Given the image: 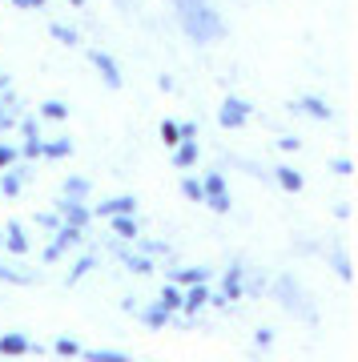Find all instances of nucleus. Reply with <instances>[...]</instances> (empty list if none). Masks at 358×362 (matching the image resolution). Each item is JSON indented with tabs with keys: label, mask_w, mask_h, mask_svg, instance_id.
Instances as JSON below:
<instances>
[{
	"label": "nucleus",
	"mask_w": 358,
	"mask_h": 362,
	"mask_svg": "<svg viewBox=\"0 0 358 362\" xmlns=\"http://www.w3.org/2000/svg\"><path fill=\"white\" fill-rule=\"evenodd\" d=\"M178 13H181V25H185V33H190L197 45L221 37V21H218V13H214L205 0H178Z\"/></svg>",
	"instance_id": "1"
},
{
	"label": "nucleus",
	"mask_w": 358,
	"mask_h": 362,
	"mask_svg": "<svg viewBox=\"0 0 358 362\" xmlns=\"http://www.w3.org/2000/svg\"><path fill=\"white\" fill-rule=\"evenodd\" d=\"M242 117H246L242 101H226V109H221V125H242Z\"/></svg>",
	"instance_id": "2"
},
{
	"label": "nucleus",
	"mask_w": 358,
	"mask_h": 362,
	"mask_svg": "<svg viewBox=\"0 0 358 362\" xmlns=\"http://www.w3.org/2000/svg\"><path fill=\"white\" fill-rule=\"evenodd\" d=\"M93 61H97V69H101V73H105V81H109V85H121V77H117V65H113V61H109V57H101V52H97Z\"/></svg>",
	"instance_id": "3"
},
{
	"label": "nucleus",
	"mask_w": 358,
	"mask_h": 362,
	"mask_svg": "<svg viewBox=\"0 0 358 362\" xmlns=\"http://www.w3.org/2000/svg\"><path fill=\"white\" fill-rule=\"evenodd\" d=\"M278 177H282V185H286V189H302V177H298L294 169H278Z\"/></svg>",
	"instance_id": "4"
},
{
	"label": "nucleus",
	"mask_w": 358,
	"mask_h": 362,
	"mask_svg": "<svg viewBox=\"0 0 358 362\" xmlns=\"http://www.w3.org/2000/svg\"><path fill=\"white\" fill-rule=\"evenodd\" d=\"M105 214H129V209H133V202H129V197H121V202H109V206H101Z\"/></svg>",
	"instance_id": "5"
},
{
	"label": "nucleus",
	"mask_w": 358,
	"mask_h": 362,
	"mask_svg": "<svg viewBox=\"0 0 358 362\" xmlns=\"http://www.w3.org/2000/svg\"><path fill=\"white\" fill-rule=\"evenodd\" d=\"M0 350H8V354H21V350H25V342H21V338H4V342H0Z\"/></svg>",
	"instance_id": "6"
},
{
	"label": "nucleus",
	"mask_w": 358,
	"mask_h": 362,
	"mask_svg": "<svg viewBox=\"0 0 358 362\" xmlns=\"http://www.w3.org/2000/svg\"><path fill=\"white\" fill-rule=\"evenodd\" d=\"M193 157H197V149H193V145H185V149L178 153V165H190Z\"/></svg>",
	"instance_id": "7"
},
{
	"label": "nucleus",
	"mask_w": 358,
	"mask_h": 362,
	"mask_svg": "<svg viewBox=\"0 0 358 362\" xmlns=\"http://www.w3.org/2000/svg\"><path fill=\"white\" fill-rule=\"evenodd\" d=\"M45 113H49V117H64V113H69V109H64L61 101H49V105H45Z\"/></svg>",
	"instance_id": "8"
},
{
	"label": "nucleus",
	"mask_w": 358,
	"mask_h": 362,
	"mask_svg": "<svg viewBox=\"0 0 358 362\" xmlns=\"http://www.w3.org/2000/svg\"><path fill=\"white\" fill-rule=\"evenodd\" d=\"M161 137H166V145L178 141V125H161Z\"/></svg>",
	"instance_id": "9"
},
{
	"label": "nucleus",
	"mask_w": 358,
	"mask_h": 362,
	"mask_svg": "<svg viewBox=\"0 0 358 362\" xmlns=\"http://www.w3.org/2000/svg\"><path fill=\"white\" fill-rule=\"evenodd\" d=\"M185 194H190V197H202L205 189H202V185H197V181H185Z\"/></svg>",
	"instance_id": "10"
},
{
	"label": "nucleus",
	"mask_w": 358,
	"mask_h": 362,
	"mask_svg": "<svg viewBox=\"0 0 358 362\" xmlns=\"http://www.w3.org/2000/svg\"><path fill=\"white\" fill-rule=\"evenodd\" d=\"M117 233H133V221H129V218H117Z\"/></svg>",
	"instance_id": "11"
},
{
	"label": "nucleus",
	"mask_w": 358,
	"mask_h": 362,
	"mask_svg": "<svg viewBox=\"0 0 358 362\" xmlns=\"http://www.w3.org/2000/svg\"><path fill=\"white\" fill-rule=\"evenodd\" d=\"M16 4H21V8H28V4H40V0H16Z\"/></svg>",
	"instance_id": "12"
}]
</instances>
